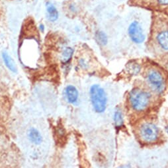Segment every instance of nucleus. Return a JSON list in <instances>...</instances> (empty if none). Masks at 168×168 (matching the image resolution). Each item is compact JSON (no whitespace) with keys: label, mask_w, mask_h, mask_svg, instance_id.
Segmentation results:
<instances>
[{"label":"nucleus","mask_w":168,"mask_h":168,"mask_svg":"<svg viewBox=\"0 0 168 168\" xmlns=\"http://www.w3.org/2000/svg\"><path fill=\"white\" fill-rule=\"evenodd\" d=\"M152 32V44L164 52H168V21L164 15L154 12Z\"/></svg>","instance_id":"nucleus-1"},{"label":"nucleus","mask_w":168,"mask_h":168,"mask_svg":"<svg viewBox=\"0 0 168 168\" xmlns=\"http://www.w3.org/2000/svg\"><path fill=\"white\" fill-rule=\"evenodd\" d=\"M152 94L139 88H133L129 93L128 101L132 110L136 111L145 110L151 102Z\"/></svg>","instance_id":"nucleus-2"},{"label":"nucleus","mask_w":168,"mask_h":168,"mask_svg":"<svg viewBox=\"0 0 168 168\" xmlns=\"http://www.w3.org/2000/svg\"><path fill=\"white\" fill-rule=\"evenodd\" d=\"M128 4L168 16V0H128Z\"/></svg>","instance_id":"nucleus-3"},{"label":"nucleus","mask_w":168,"mask_h":168,"mask_svg":"<svg viewBox=\"0 0 168 168\" xmlns=\"http://www.w3.org/2000/svg\"><path fill=\"white\" fill-rule=\"evenodd\" d=\"M89 94L94 110L98 114L103 113L107 105V96L105 90L99 84H93L90 88Z\"/></svg>","instance_id":"nucleus-4"},{"label":"nucleus","mask_w":168,"mask_h":168,"mask_svg":"<svg viewBox=\"0 0 168 168\" xmlns=\"http://www.w3.org/2000/svg\"><path fill=\"white\" fill-rule=\"evenodd\" d=\"M148 83L151 88L158 94L164 91L166 82L162 73L156 69H150L146 77Z\"/></svg>","instance_id":"nucleus-5"},{"label":"nucleus","mask_w":168,"mask_h":168,"mask_svg":"<svg viewBox=\"0 0 168 168\" xmlns=\"http://www.w3.org/2000/svg\"><path fill=\"white\" fill-rule=\"evenodd\" d=\"M160 131L156 125L152 123H145L139 129L140 136L143 141L147 143L156 142L159 137Z\"/></svg>","instance_id":"nucleus-6"},{"label":"nucleus","mask_w":168,"mask_h":168,"mask_svg":"<svg viewBox=\"0 0 168 168\" xmlns=\"http://www.w3.org/2000/svg\"><path fill=\"white\" fill-rule=\"evenodd\" d=\"M129 36L131 40L136 44H142L145 40L146 36L140 23L137 21H133L128 29Z\"/></svg>","instance_id":"nucleus-7"},{"label":"nucleus","mask_w":168,"mask_h":168,"mask_svg":"<svg viewBox=\"0 0 168 168\" xmlns=\"http://www.w3.org/2000/svg\"><path fill=\"white\" fill-rule=\"evenodd\" d=\"M66 96L68 102L70 104H74L78 100L79 92L77 89L72 85H68L66 87Z\"/></svg>","instance_id":"nucleus-8"},{"label":"nucleus","mask_w":168,"mask_h":168,"mask_svg":"<svg viewBox=\"0 0 168 168\" xmlns=\"http://www.w3.org/2000/svg\"><path fill=\"white\" fill-rule=\"evenodd\" d=\"M46 10L47 13V18L50 22H55L58 19L59 13L57 9L50 2L46 3Z\"/></svg>","instance_id":"nucleus-9"},{"label":"nucleus","mask_w":168,"mask_h":168,"mask_svg":"<svg viewBox=\"0 0 168 168\" xmlns=\"http://www.w3.org/2000/svg\"><path fill=\"white\" fill-rule=\"evenodd\" d=\"M28 136L30 140L35 144H40L42 140V138L41 133L34 128H31L29 131Z\"/></svg>","instance_id":"nucleus-10"},{"label":"nucleus","mask_w":168,"mask_h":168,"mask_svg":"<svg viewBox=\"0 0 168 168\" xmlns=\"http://www.w3.org/2000/svg\"><path fill=\"white\" fill-rule=\"evenodd\" d=\"M2 58L3 59V62L5 63L7 67L14 73L17 72V67L15 65V63L14 61V59L11 58V56L9 55L7 52H3Z\"/></svg>","instance_id":"nucleus-11"},{"label":"nucleus","mask_w":168,"mask_h":168,"mask_svg":"<svg viewBox=\"0 0 168 168\" xmlns=\"http://www.w3.org/2000/svg\"><path fill=\"white\" fill-rule=\"evenodd\" d=\"M113 120L115 126L117 127H120L123 126L124 123V118L121 111L116 110L113 115Z\"/></svg>","instance_id":"nucleus-12"},{"label":"nucleus","mask_w":168,"mask_h":168,"mask_svg":"<svg viewBox=\"0 0 168 168\" xmlns=\"http://www.w3.org/2000/svg\"><path fill=\"white\" fill-rule=\"evenodd\" d=\"M96 40L100 44L104 46L107 44V38L106 34L104 32H101V31L97 32L96 34Z\"/></svg>","instance_id":"nucleus-13"},{"label":"nucleus","mask_w":168,"mask_h":168,"mask_svg":"<svg viewBox=\"0 0 168 168\" xmlns=\"http://www.w3.org/2000/svg\"><path fill=\"white\" fill-rule=\"evenodd\" d=\"M74 54V50L72 48H66L64 50L62 53V57H63V61L64 62H68L69 60L72 58V56Z\"/></svg>","instance_id":"nucleus-14"},{"label":"nucleus","mask_w":168,"mask_h":168,"mask_svg":"<svg viewBox=\"0 0 168 168\" xmlns=\"http://www.w3.org/2000/svg\"><path fill=\"white\" fill-rule=\"evenodd\" d=\"M128 70L131 75H137L140 71V67L139 64H132L128 66Z\"/></svg>","instance_id":"nucleus-15"},{"label":"nucleus","mask_w":168,"mask_h":168,"mask_svg":"<svg viewBox=\"0 0 168 168\" xmlns=\"http://www.w3.org/2000/svg\"><path fill=\"white\" fill-rule=\"evenodd\" d=\"M80 66L81 67H82V68H84V69L87 68V67H88L87 63H86L84 59H81L80 60Z\"/></svg>","instance_id":"nucleus-16"},{"label":"nucleus","mask_w":168,"mask_h":168,"mask_svg":"<svg viewBox=\"0 0 168 168\" xmlns=\"http://www.w3.org/2000/svg\"><path fill=\"white\" fill-rule=\"evenodd\" d=\"M39 29H40V31H41L42 32H45V29L44 24H41L39 25Z\"/></svg>","instance_id":"nucleus-17"},{"label":"nucleus","mask_w":168,"mask_h":168,"mask_svg":"<svg viewBox=\"0 0 168 168\" xmlns=\"http://www.w3.org/2000/svg\"><path fill=\"white\" fill-rule=\"evenodd\" d=\"M166 132L167 133V134L168 135V126L166 127Z\"/></svg>","instance_id":"nucleus-18"}]
</instances>
